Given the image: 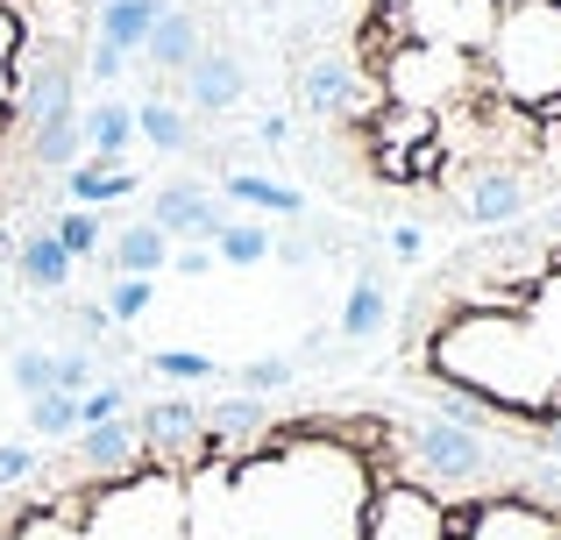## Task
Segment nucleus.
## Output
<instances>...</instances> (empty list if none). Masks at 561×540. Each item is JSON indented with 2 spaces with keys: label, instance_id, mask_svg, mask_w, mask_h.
<instances>
[{
  "label": "nucleus",
  "instance_id": "nucleus-32",
  "mask_svg": "<svg viewBox=\"0 0 561 540\" xmlns=\"http://www.w3.org/2000/svg\"><path fill=\"white\" fill-rule=\"evenodd\" d=\"M391 250H398V256H420L426 235H420V228H391Z\"/></svg>",
  "mask_w": 561,
  "mask_h": 540
},
{
  "label": "nucleus",
  "instance_id": "nucleus-14",
  "mask_svg": "<svg viewBox=\"0 0 561 540\" xmlns=\"http://www.w3.org/2000/svg\"><path fill=\"white\" fill-rule=\"evenodd\" d=\"M142 50H150L164 71H185L192 57H199V28H192V14H157L150 36H142Z\"/></svg>",
  "mask_w": 561,
  "mask_h": 540
},
{
  "label": "nucleus",
  "instance_id": "nucleus-17",
  "mask_svg": "<svg viewBox=\"0 0 561 540\" xmlns=\"http://www.w3.org/2000/svg\"><path fill=\"white\" fill-rule=\"evenodd\" d=\"M136 136L157 142V150H192V122L171 107V100H142L136 107Z\"/></svg>",
  "mask_w": 561,
  "mask_h": 540
},
{
  "label": "nucleus",
  "instance_id": "nucleus-9",
  "mask_svg": "<svg viewBox=\"0 0 561 540\" xmlns=\"http://www.w3.org/2000/svg\"><path fill=\"white\" fill-rule=\"evenodd\" d=\"M383 320H391L383 277H377V271H363V277H356V291H348V306H342V334H348V342H377Z\"/></svg>",
  "mask_w": 561,
  "mask_h": 540
},
{
  "label": "nucleus",
  "instance_id": "nucleus-33",
  "mask_svg": "<svg viewBox=\"0 0 561 540\" xmlns=\"http://www.w3.org/2000/svg\"><path fill=\"white\" fill-rule=\"evenodd\" d=\"M179 271H185V277H206V271H214V250H185Z\"/></svg>",
  "mask_w": 561,
  "mask_h": 540
},
{
  "label": "nucleus",
  "instance_id": "nucleus-15",
  "mask_svg": "<svg viewBox=\"0 0 561 540\" xmlns=\"http://www.w3.org/2000/svg\"><path fill=\"white\" fill-rule=\"evenodd\" d=\"M14 264H22V277H28L36 291H57V285L71 277V256L57 250V235H50V228H36V235H28L22 250H14Z\"/></svg>",
  "mask_w": 561,
  "mask_h": 540
},
{
  "label": "nucleus",
  "instance_id": "nucleus-28",
  "mask_svg": "<svg viewBox=\"0 0 561 540\" xmlns=\"http://www.w3.org/2000/svg\"><path fill=\"white\" fill-rule=\"evenodd\" d=\"M50 363H57V391H71V399L93 384V356H79V348H71V356H50Z\"/></svg>",
  "mask_w": 561,
  "mask_h": 540
},
{
  "label": "nucleus",
  "instance_id": "nucleus-6",
  "mask_svg": "<svg viewBox=\"0 0 561 540\" xmlns=\"http://www.w3.org/2000/svg\"><path fill=\"white\" fill-rule=\"evenodd\" d=\"M519 207H526V185L512 179V171H483L477 193H469V221H477V228H505V221H519Z\"/></svg>",
  "mask_w": 561,
  "mask_h": 540
},
{
  "label": "nucleus",
  "instance_id": "nucleus-25",
  "mask_svg": "<svg viewBox=\"0 0 561 540\" xmlns=\"http://www.w3.org/2000/svg\"><path fill=\"white\" fill-rule=\"evenodd\" d=\"M157 377H171V384H214V356H185V348H157Z\"/></svg>",
  "mask_w": 561,
  "mask_h": 540
},
{
  "label": "nucleus",
  "instance_id": "nucleus-21",
  "mask_svg": "<svg viewBox=\"0 0 561 540\" xmlns=\"http://www.w3.org/2000/svg\"><path fill=\"white\" fill-rule=\"evenodd\" d=\"M28 427L36 434H79V399L71 391H43V399H28Z\"/></svg>",
  "mask_w": 561,
  "mask_h": 540
},
{
  "label": "nucleus",
  "instance_id": "nucleus-31",
  "mask_svg": "<svg viewBox=\"0 0 561 540\" xmlns=\"http://www.w3.org/2000/svg\"><path fill=\"white\" fill-rule=\"evenodd\" d=\"M28 470H36V448H22V441H8V448H0V484H22Z\"/></svg>",
  "mask_w": 561,
  "mask_h": 540
},
{
  "label": "nucleus",
  "instance_id": "nucleus-1",
  "mask_svg": "<svg viewBox=\"0 0 561 540\" xmlns=\"http://www.w3.org/2000/svg\"><path fill=\"white\" fill-rule=\"evenodd\" d=\"M150 228L157 235H192V242H214L220 228H228V214H220V199L206 193V185H157L150 199Z\"/></svg>",
  "mask_w": 561,
  "mask_h": 540
},
{
  "label": "nucleus",
  "instance_id": "nucleus-35",
  "mask_svg": "<svg viewBox=\"0 0 561 540\" xmlns=\"http://www.w3.org/2000/svg\"><path fill=\"white\" fill-rule=\"evenodd\" d=\"M554 228H561V207H554Z\"/></svg>",
  "mask_w": 561,
  "mask_h": 540
},
{
  "label": "nucleus",
  "instance_id": "nucleus-30",
  "mask_svg": "<svg viewBox=\"0 0 561 540\" xmlns=\"http://www.w3.org/2000/svg\"><path fill=\"white\" fill-rule=\"evenodd\" d=\"M122 65H128V50H114V43L93 36V50H85V71H93L100 85H114V79H122Z\"/></svg>",
  "mask_w": 561,
  "mask_h": 540
},
{
  "label": "nucleus",
  "instance_id": "nucleus-13",
  "mask_svg": "<svg viewBox=\"0 0 561 540\" xmlns=\"http://www.w3.org/2000/svg\"><path fill=\"white\" fill-rule=\"evenodd\" d=\"M228 199H242V207H256V214H285V221H299V214H306V193H299V185L256 179V171H234V179H228Z\"/></svg>",
  "mask_w": 561,
  "mask_h": 540
},
{
  "label": "nucleus",
  "instance_id": "nucleus-11",
  "mask_svg": "<svg viewBox=\"0 0 561 540\" xmlns=\"http://www.w3.org/2000/svg\"><path fill=\"white\" fill-rule=\"evenodd\" d=\"M157 0H100V43H114V50H142V36H150L157 22Z\"/></svg>",
  "mask_w": 561,
  "mask_h": 540
},
{
  "label": "nucleus",
  "instance_id": "nucleus-22",
  "mask_svg": "<svg viewBox=\"0 0 561 540\" xmlns=\"http://www.w3.org/2000/svg\"><path fill=\"white\" fill-rule=\"evenodd\" d=\"M28 142H36V164H43V171H71V164H79V150H85V142H79V122L36 128Z\"/></svg>",
  "mask_w": 561,
  "mask_h": 540
},
{
  "label": "nucleus",
  "instance_id": "nucleus-20",
  "mask_svg": "<svg viewBox=\"0 0 561 540\" xmlns=\"http://www.w3.org/2000/svg\"><path fill=\"white\" fill-rule=\"evenodd\" d=\"M50 235H57V250L79 264V256H100V214L93 207H71V214H57L50 221Z\"/></svg>",
  "mask_w": 561,
  "mask_h": 540
},
{
  "label": "nucleus",
  "instance_id": "nucleus-10",
  "mask_svg": "<svg viewBox=\"0 0 561 540\" xmlns=\"http://www.w3.org/2000/svg\"><path fill=\"white\" fill-rule=\"evenodd\" d=\"M79 142H93L100 157H122L128 142H136V107H122V100H100V107L79 114Z\"/></svg>",
  "mask_w": 561,
  "mask_h": 540
},
{
  "label": "nucleus",
  "instance_id": "nucleus-18",
  "mask_svg": "<svg viewBox=\"0 0 561 540\" xmlns=\"http://www.w3.org/2000/svg\"><path fill=\"white\" fill-rule=\"evenodd\" d=\"M256 427H271V399H228V405H214V413H199V434H256Z\"/></svg>",
  "mask_w": 561,
  "mask_h": 540
},
{
  "label": "nucleus",
  "instance_id": "nucleus-16",
  "mask_svg": "<svg viewBox=\"0 0 561 540\" xmlns=\"http://www.w3.org/2000/svg\"><path fill=\"white\" fill-rule=\"evenodd\" d=\"M214 256H220V264H234V271L263 264V256H271V221H228L214 235Z\"/></svg>",
  "mask_w": 561,
  "mask_h": 540
},
{
  "label": "nucleus",
  "instance_id": "nucleus-26",
  "mask_svg": "<svg viewBox=\"0 0 561 540\" xmlns=\"http://www.w3.org/2000/svg\"><path fill=\"white\" fill-rule=\"evenodd\" d=\"M100 420H122V384H85L79 391V427H100Z\"/></svg>",
  "mask_w": 561,
  "mask_h": 540
},
{
  "label": "nucleus",
  "instance_id": "nucleus-24",
  "mask_svg": "<svg viewBox=\"0 0 561 540\" xmlns=\"http://www.w3.org/2000/svg\"><path fill=\"white\" fill-rule=\"evenodd\" d=\"M377 136H398V142H426V136H434V114H426V107H405V100H391V107L377 114Z\"/></svg>",
  "mask_w": 561,
  "mask_h": 540
},
{
  "label": "nucleus",
  "instance_id": "nucleus-12",
  "mask_svg": "<svg viewBox=\"0 0 561 540\" xmlns=\"http://www.w3.org/2000/svg\"><path fill=\"white\" fill-rule=\"evenodd\" d=\"M136 441H150V448H192V441H199V413H192L185 399H157L150 413H142Z\"/></svg>",
  "mask_w": 561,
  "mask_h": 540
},
{
  "label": "nucleus",
  "instance_id": "nucleus-3",
  "mask_svg": "<svg viewBox=\"0 0 561 540\" xmlns=\"http://www.w3.org/2000/svg\"><path fill=\"white\" fill-rule=\"evenodd\" d=\"M299 100H306L313 114H348V107L363 100V65H356L348 50H320L313 65L299 71Z\"/></svg>",
  "mask_w": 561,
  "mask_h": 540
},
{
  "label": "nucleus",
  "instance_id": "nucleus-8",
  "mask_svg": "<svg viewBox=\"0 0 561 540\" xmlns=\"http://www.w3.org/2000/svg\"><path fill=\"white\" fill-rule=\"evenodd\" d=\"M79 456H85V470L122 476L128 462H136V427H122V420H100V427L79 434Z\"/></svg>",
  "mask_w": 561,
  "mask_h": 540
},
{
  "label": "nucleus",
  "instance_id": "nucleus-2",
  "mask_svg": "<svg viewBox=\"0 0 561 540\" xmlns=\"http://www.w3.org/2000/svg\"><path fill=\"white\" fill-rule=\"evenodd\" d=\"M412 448H420V462L426 470H440V476H483L491 470V456H483V434H469V427H455V420H426L420 434H412Z\"/></svg>",
  "mask_w": 561,
  "mask_h": 540
},
{
  "label": "nucleus",
  "instance_id": "nucleus-34",
  "mask_svg": "<svg viewBox=\"0 0 561 540\" xmlns=\"http://www.w3.org/2000/svg\"><path fill=\"white\" fill-rule=\"evenodd\" d=\"M540 448H548V456H561V413H548V427H540Z\"/></svg>",
  "mask_w": 561,
  "mask_h": 540
},
{
  "label": "nucleus",
  "instance_id": "nucleus-5",
  "mask_svg": "<svg viewBox=\"0 0 561 540\" xmlns=\"http://www.w3.org/2000/svg\"><path fill=\"white\" fill-rule=\"evenodd\" d=\"M65 179H71V199H79V207H114V199L136 193V171H128L122 157H100V164H71Z\"/></svg>",
  "mask_w": 561,
  "mask_h": 540
},
{
  "label": "nucleus",
  "instance_id": "nucleus-4",
  "mask_svg": "<svg viewBox=\"0 0 561 540\" xmlns=\"http://www.w3.org/2000/svg\"><path fill=\"white\" fill-rule=\"evenodd\" d=\"M185 85H192V107H206V114H220V107H234L242 100V65H234L228 50H199L185 65Z\"/></svg>",
  "mask_w": 561,
  "mask_h": 540
},
{
  "label": "nucleus",
  "instance_id": "nucleus-27",
  "mask_svg": "<svg viewBox=\"0 0 561 540\" xmlns=\"http://www.w3.org/2000/svg\"><path fill=\"white\" fill-rule=\"evenodd\" d=\"M242 384H249V399H271V391L291 384V363L285 356H263V363H249V370H242Z\"/></svg>",
  "mask_w": 561,
  "mask_h": 540
},
{
  "label": "nucleus",
  "instance_id": "nucleus-7",
  "mask_svg": "<svg viewBox=\"0 0 561 540\" xmlns=\"http://www.w3.org/2000/svg\"><path fill=\"white\" fill-rule=\"evenodd\" d=\"M164 264H171V242L157 235L150 221H128L122 235H114V271L122 277H157Z\"/></svg>",
  "mask_w": 561,
  "mask_h": 540
},
{
  "label": "nucleus",
  "instance_id": "nucleus-23",
  "mask_svg": "<svg viewBox=\"0 0 561 540\" xmlns=\"http://www.w3.org/2000/svg\"><path fill=\"white\" fill-rule=\"evenodd\" d=\"M14 391H22V399H43V391H57L50 348H14Z\"/></svg>",
  "mask_w": 561,
  "mask_h": 540
},
{
  "label": "nucleus",
  "instance_id": "nucleus-29",
  "mask_svg": "<svg viewBox=\"0 0 561 540\" xmlns=\"http://www.w3.org/2000/svg\"><path fill=\"white\" fill-rule=\"evenodd\" d=\"M434 399H440V413H448V420H455V427H469V434H477V427H483V405H477V399H469V391H455V384H448V391H434Z\"/></svg>",
  "mask_w": 561,
  "mask_h": 540
},
{
  "label": "nucleus",
  "instance_id": "nucleus-19",
  "mask_svg": "<svg viewBox=\"0 0 561 540\" xmlns=\"http://www.w3.org/2000/svg\"><path fill=\"white\" fill-rule=\"evenodd\" d=\"M150 299H157V277H107L100 285V313L107 320H142Z\"/></svg>",
  "mask_w": 561,
  "mask_h": 540
}]
</instances>
